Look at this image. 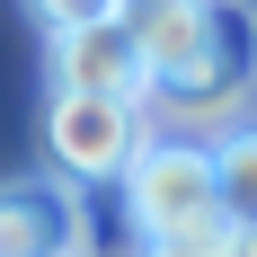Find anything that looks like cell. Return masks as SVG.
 I'll list each match as a JSON object with an SVG mask.
<instances>
[{
    "label": "cell",
    "mask_w": 257,
    "mask_h": 257,
    "mask_svg": "<svg viewBox=\"0 0 257 257\" xmlns=\"http://www.w3.org/2000/svg\"><path fill=\"white\" fill-rule=\"evenodd\" d=\"M248 89H257V9L204 0V45H195V62H178L169 80H151L142 115H160L169 133H186V124H231Z\"/></svg>",
    "instance_id": "cell-1"
},
{
    "label": "cell",
    "mask_w": 257,
    "mask_h": 257,
    "mask_svg": "<svg viewBox=\"0 0 257 257\" xmlns=\"http://www.w3.org/2000/svg\"><path fill=\"white\" fill-rule=\"evenodd\" d=\"M124 213L142 239H169V231H204L222 222V195H213V142L195 133H151L124 169Z\"/></svg>",
    "instance_id": "cell-2"
},
{
    "label": "cell",
    "mask_w": 257,
    "mask_h": 257,
    "mask_svg": "<svg viewBox=\"0 0 257 257\" xmlns=\"http://www.w3.org/2000/svg\"><path fill=\"white\" fill-rule=\"evenodd\" d=\"M142 142H151V115L133 98H71V89H53V106H45V151H53V178L62 186L124 178Z\"/></svg>",
    "instance_id": "cell-3"
},
{
    "label": "cell",
    "mask_w": 257,
    "mask_h": 257,
    "mask_svg": "<svg viewBox=\"0 0 257 257\" xmlns=\"http://www.w3.org/2000/svg\"><path fill=\"white\" fill-rule=\"evenodd\" d=\"M80 248H89L80 186H62L53 169L0 186V257H80Z\"/></svg>",
    "instance_id": "cell-4"
},
{
    "label": "cell",
    "mask_w": 257,
    "mask_h": 257,
    "mask_svg": "<svg viewBox=\"0 0 257 257\" xmlns=\"http://www.w3.org/2000/svg\"><path fill=\"white\" fill-rule=\"evenodd\" d=\"M53 80L71 89V98H151V71H142V53H133V36L115 18L98 27H62L53 36Z\"/></svg>",
    "instance_id": "cell-5"
},
{
    "label": "cell",
    "mask_w": 257,
    "mask_h": 257,
    "mask_svg": "<svg viewBox=\"0 0 257 257\" xmlns=\"http://www.w3.org/2000/svg\"><path fill=\"white\" fill-rule=\"evenodd\" d=\"M115 27L133 36L142 71L169 80L178 62H195V45H204V0H115Z\"/></svg>",
    "instance_id": "cell-6"
},
{
    "label": "cell",
    "mask_w": 257,
    "mask_h": 257,
    "mask_svg": "<svg viewBox=\"0 0 257 257\" xmlns=\"http://www.w3.org/2000/svg\"><path fill=\"white\" fill-rule=\"evenodd\" d=\"M213 195H222V222L231 231H257V133H222L213 142Z\"/></svg>",
    "instance_id": "cell-7"
},
{
    "label": "cell",
    "mask_w": 257,
    "mask_h": 257,
    "mask_svg": "<svg viewBox=\"0 0 257 257\" xmlns=\"http://www.w3.org/2000/svg\"><path fill=\"white\" fill-rule=\"evenodd\" d=\"M142 257H231V222H204V231H169V239H142Z\"/></svg>",
    "instance_id": "cell-8"
},
{
    "label": "cell",
    "mask_w": 257,
    "mask_h": 257,
    "mask_svg": "<svg viewBox=\"0 0 257 257\" xmlns=\"http://www.w3.org/2000/svg\"><path fill=\"white\" fill-rule=\"evenodd\" d=\"M36 9L53 18V36H62V27H98V18H115V0H36Z\"/></svg>",
    "instance_id": "cell-9"
},
{
    "label": "cell",
    "mask_w": 257,
    "mask_h": 257,
    "mask_svg": "<svg viewBox=\"0 0 257 257\" xmlns=\"http://www.w3.org/2000/svg\"><path fill=\"white\" fill-rule=\"evenodd\" d=\"M231 257H257V231H231Z\"/></svg>",
    "instance_id": "cell-10"
},
{
    "label": "cell",
    "mask_w": 257,
    "mask_h": 257,
    "mask_svg": "<svg viewBox=\"0 0 257 257\" xmlns=\"http://www.w3.org/2000/svg\"><path fill=\"white\" fill-rule=\"evenodd\" d=\"M80 257H89V248H80Z\"/></svg>",
    "instance_id": "cell-11"
}]
</instances>
